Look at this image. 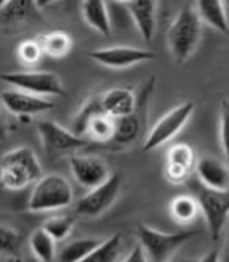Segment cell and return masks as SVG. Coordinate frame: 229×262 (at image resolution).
Returning <instances> with one entry per match:
<instances>
[{"label": "cell", "mask_w": 229, "mask_h": 262, "mask_svg": "<svg viewBox=\"0 0 229 262\" xmlns=\"http://www.w3.org/2000/svg\"><path fill=\"white\" fill-rule=\"evenodd\" d=\"M74 202L69 180L61 174H46L33 185L28 199V211L43 213L67 208Z\"/></svg>", "instance_id": "3957f363"}, {"label": "cell", "mask_w": 229, "mask_h": 262, "mask_svg": "<svg viewBox=\"0 0 229 262\" xmlns=\"http://www.w3.org/2000/svg\"><path fill=\"white\" fill-rule=\"evenodd\" d=\"M193 112H195V103L192 100L178 103L175 108L167 112L151 128L149 133H147V136L144 139V144H143V149L154 151V149H157V147H161L162 144H166L167 141H170V139L187 125V121L190 120Z\"/></svg>", "instance_id": "52a82bcc"}, {"label": "cell", "mask_w": 229, "mask_h": 262, "mask_svg": "<svg viewBox=\"0 0 229 262\" xmlns=\"http://www.w3.org/2000/svg\"><path fill=\"white\" fill-rule=\"evenodd\" d=\"M102 243V237H77V239H72L62 246V249L57 254V259L59 262H84Z\"/></svg>", "instance_id": "d6986e66"}, {"label": "cell", "mask_w": 229, "mask_h": 262, "mask_svg": "<svg viewBox=\"0 0 229 262\" xmlns=\"http://www.w3.org/2000/svg\"><path fill=\"white\" fill-rule=\"evenodd\" d=\"M121 249V233H114L90 254L84 262H117Z\"/></svg>", "instance_id": "4316f807"}, {"label": "cell", "mask_w": 229, "mask_h": 262, "mask_svg": "<svg viewBox=\"0 0 229 262\" xmlns=\"http://www.w3.org/2000/svg\"><path fill=\"white\" fill-rule=\"evenodd\" d=\"M123 187L121 174H111V177L105 184L88 190L82 199L76 203V211L80 216L97 218L108 211L113 203L118 200Z\"/></svg>", "instance_id": "ba28073f"}, {"label": "cell", "mask_w": 229, "mask_h": 262, "mask_svg": "<svg viewBox=\"0 0 229 262\" xmlns=\"http://www.w3.org/2000/svg\"><path fill=\"white\" fill-rule=\"evenodd\" d=\"M219 143L229 166V98H223L219 106Z\"/></svg>", "instance_id": "f546056e"}, {"label": "cell", "mask_w": 229, "mask_h": 262, "mask_svg": "<svg viewBox=\"0 0 229 262\" xmlns=\"http://www.w3.org/2000/svg\"><path fill=\"white\" fill-rule=\"evenodd\" d=\"M69 166L74 179L88 190L105 184L111 177L108 164L97 156L72 154L69 158Z\"/></svg>", "instance_id": "7c38bea8"}, {"label": "cell", "mask_w": 229, "mask_h": 262, "mask_svg": "<svg viewBox=\"0 0 229 262\" xmlns=\"http://www.w3.org/2000/svg\"><path fill=\"white\" fill-rule=\"evenodd\" d=\"M121 262H149V259H147L144 249L141 248V244L138 243L134 248L126 254V257Z\"/></svg>", "instance_id": "d6a6232c"}, {"label": "cell", "mask_w": 229, "mask_h": 262, "mask_svg": "<svg viewBox=\"0 0 229 262\" xmlns=\"http://www.w3.org/2000/svg\"><path fill=\"white\" fill-rule=\"evenodd\" d=\"M0 177L4 187L8 190H21L35 185L43 177V167L31 147L20 146L4 154Z\"/></svg>", "instance_id": "7a4b0ae2"}, {"label": "cell", "mask_w": 229, "mask_h": 262, "mask_svg": "<svg viewBox=\"0 0 229 262\" xmlns=\"http://www.w3.org/2000/svg\"><path fill=\"white\" fill-rule=\"evenodd\" d=\"M155 84V77L152 76L149 82L143 87L141 94L138 97V106L134 113L128 115L125 118H118L114 120V136L113 141L120 144V146H129L136 143V139L141 136L143 128L146 125V108H147V102H149L151 92Z\"/></svg>", "instance_id": "30bf717a"}, {"label": "cell", "mask_w": 229, "mask_h": 262, "mask_svg": "<svg viewBox=\"0 0 229 262\" xmlns=\"http://www.w3.org/2000/svg\"><path fill=\"white\" fill-rule=\"evenodd\" d=\"M198 229H187L177 233H164L147 225L138 226V241L144 249L149 262H167L175 256V252L196 236Z\"/></svg>", "instance_id": "277c9868"}, {"label": "cell", "mask_w": 229, "mask_h": 262, "mask_svg": "<svg viewBox=\"0 0 229 262\" xmlns=\"http://www.w3.org/2000/svg\"><path fill=\"white\" fill-rule=\"evenodd\" d=\"M12 262H39V260L36 257H16V256H13Z\"/></svg>", "instance_id": "d590c367"}, {"label": "cell", "mask_w": 229, "mask_h": 262, "mask_svg": "<svg viewBox=\"0 0 229 262\" xmlns=\"http://www.w3.org/2000/svg\"><path fill=\"white\" fill-rule=\"evenodd\" d=\"M167 262H196V260H193V259H190V257H172V259L167 260Z\"/></svg>", "instance_id": "8d00e7d4"}, {"label": "cell", "mask_w": 229, "mask_h": 262, "mask_svg": "<svg viewBox=\"0 0 229 262\" xmlns=\"http://www.w3.org/2000/svg\"><path fill=\"white\" fill-rule=\"evenodd\" d=\"M106 7H108L111 27H118V28L129 27L133 18H131L128 2H106Z\"/></svg>", "instance_id": "4dcf8cb0"}, {"label": "cell", "mask_w": 229, "mask_h": 262, "mask_svg": "<svg viewBox=\"0 0 229 262\" xmlns=\"http://www.w3.org/2000/svg\"><path fill=\"white\" fill-rule=\"evenodd\" d=\"M203 21L195 5L185 4L178 8L175 18L167 30V49L177 64H184L190 59L201 39Z\"/></svg>", "instance_id": "6da1fadb"}, {"label": "cell", "mask_w": 229, "mask_h": 262, "mask_svg": "<svg viewBox=\"0 0 229 262\" xmlns=\"http://www.w3.org/2000/svg\"><path fill=\"white\" fill-rule=\"evenodd\" d=\"M196 262H221V254H219V249H213V251L207 252L201 259H198Z\"/></svg>", "instance_id": "836d02e7"}, {"label": "cell", "mask_w": 229, "mask_h": 262, "mask_svg": "<svg viewBox=\"0 0 229 262\" xmlns=\"http://www.w3.org/2000/svg\"><path fill=\"white\" fill-rule=\"evenodd\" d=\"M30 249L39 262H53L56 256V239L41 226L30 234Z\"/></svg>", "instance_id": "603a6c76"}, {"label": "cell", "mask_w": 229, "mask_h": 262, "mask_svg": "<svg viewBox=\"0 0 229 262\" xmlns=\"http://www.w3.org/2000/svg\"><path fill=\"white\" fill-rule=\"evenodd\" d=\"M2 103L15 117L28 118L35 115L46 113L54 108V103L44 97H38L18 89H8L2 92Z\"/></svg>", "instance_id": "4fadbf2b"}, {"label": "cell", "mask_w": 229, "mask_h": 262, "mask_svg": "<svg viewBox=\"0 0 229 262\" xmlns=\"http://www.w3.org/2000/svg\"><path fill=\"white\" fill-rule=\"evenodd\" d=\"M198 182L211 190H229V166L211 156H203L196 161Z\"/></svg>", "instance_id": "9a60e30c"}, {"label": "cell", "mask_w": 229, "mask_h": 262, "mask_svg": "<svg viewBox=\"0 0 229 262\" xmlns=\"http://www.w3.org/2000/svg\"><path fill=\"white\" fill-rule=\"evenodd\" d=\"M196 167V158L195 151L192 146L185 143H178L172 146L167 152V161H166V179L170 184L180 185L188 180L190 174Z\"/></svg>", "instance_id": "5bb4252c"}, {"label": "cell", "mask_w": 229, "mask_h": 262, "mask_svg": "<svg viewBox=\"0 0 229 262\" xmlns=\"http://www.w3.org/2000/svg\"><path fill=\"white\" fill-rule=\"evenodd\" d=\"M128 8L133 18L134 27L138 28L139 35L146 41H151L155 35V25H157V4L151 0H134L128 2Z\"/></svg>", "instance_id": "e0dca14e"}, {"label": "cell", "mask_w": 229, "mask_h": 262, "mask_svg": "<svg viewBox=\"0 0 229 262\" xmlns=\"http://www.w3.org/2000/svg\"><path fill=\"white\" fill-rule=\"evenodd\" d=\"M195 8L203 23L210 25L213 30L223 33V35H227L229 18H227L224 4L215 2V0H200V2L195 4Z\"/></svg>", "instance_id": "ac0fdd59"}, {"label": "cell", "mask_w": 229, "mask_h": 262, "mask_svg": "<svg viewBox=\"0 0 229 262\" xmlns=\"http://www.w3.org/2000/svg\"><path fill=\"white\" fill-rule=\"evenodd\" d=\"M38 133L44 151L51 156H72V152L82 149L90 143L88 139L76 135L72 129H65L62 125L51 120H41L38 123Z\"/></svg>", "instance_id": "9c48e42d"}, {"label": "cell", "mask_w": 229, "mask_h": 262, "mask_svg": "<svg viewBox=\"0 0 229 262\" xmlns=\"http://www.w3.org/2000/svg\"><path fill=\"white\" fill-rule=\"evenodd\" d=\"M38 5L33 2H25V0H7L0 4V20L4 27H12V25L21 23L30 20L35 15V8Z\"/></svg>", "instance_id": "44dd1931"}, {"label": "cell", "mask_w": 229, "mask_h": 262, "mask_svg": "<svg viewBox=\"0 0 229 262\" xmlns=\"http://www.w3.org/2000/svg\"><path fill=\"white\" fill-rule=\"evenodd\" d=\"M74 225H76V220L71 215H54L51 218H48L43 228L51 234L56 241H62L65 239L74 229Z\"/></svg>", "instance_id": "83f0119b"}, {"label": "cell", "mask_w": 229, "mask_h": 262, "mask_svg": "<svg viewBox=\"0 0 229 262\" xmlns=\"http://www.w3.org/2000/svg\"><path fill=\"white\" fill-rule=\"evenodd\" d=\"M39 39H41V45H43L44 53L53 57H64V56H67L72 49L71 35H67V33L61 30L48 33V35L41 36Z\"/></svg>", "instance_id": "484cf974"}, {"label": "cell", "mask_w": 229, "mask_h": 262, "mask_svg": "<svg viewBox=\"0 0 229 262\" xmlns=\"http://www.w3.org/2000/svg\"><path fill=\"white\" fill-rule=\"evenodd\" d=\"M169 213L177 223L190 225L196 220L198 213H201V210L193 195H177L175 199L169 203Z\"/></svg>", "instance_id": "7402d4cb"}, {"label": "cell", "mask_w": 229, "mask_h": 262, "mask_svg": "<svg viewBox=\"0 0 229 262\" xmlns=\"http://www.w3.org/2000/svg\"><path fill=\"white\" fill-rule=\"evenodd\" d=\"M2 80L5 84H10L12 89H18L23 92H28L38 97L53 95L64 97L65 90L59 79V76L49 71H15L4 72Z\"/></svg>", "instance_id": "8992f818"}, {"label": "cell", "mask_w": 229, "mask_h": 262, "mask_svg": "<svg viewBox=\"0 0 229 262\" xmlns=\"http://www.w3.org/2000/svg\"><path fill=\"white\" fill-rule=\"evenodd\" d=\"M100 113H105L103 112V106H102V100H100V95H92L88 97L87 100L82 103L80 110L77 112V115L74 117V121H72V131L76 135L84 138L85 135V129H87V125L90 123L94 117ZM87 139V138H85Z\"/></svg>", "instance_id": "d4e9b609"}, {"label": "cell", "mask_w": 229, "mask_h": 262, "mask_svg": "<svg viewBox=\"0 0 229 262\" xmlns=\"http://www.w3.org/2000/svg\"><path fill=\"white\" fill-rule=\"evenodd\" d=\"M113 136H114V118L108 117L106 113H100L90 120L84 135V138H87L88 141H95V143L113 141Z\"/></svg>", "instance_id": "cb8c5ba5"}, {"label": "cell", "mask_w": 229, "mask_h": 262, "mask_svg": "<svg viewBox=\"0 0 229 262\" xmlns=\"http://www.w3.org/2000/svg\"><path fill=\"white\" fill-rule=\"evenodd\" d=\"M229 223V221H227ZM221 254V262H229V228L226 231V239H224V244H223V249L219 251Z\"/></svg>", "instance_id": "e575fe53"}, {"label": "cell", "mask_w": 229, "mask_h": 262, "mask_svg": "<svg viewBox=\"0 0 229 262\" xmlns=\"http://www.w3.org/2000/svg\"><path fill=\"white\" fill-rule=\"evenodd\" d=\"M44 54L41 39H27L20 43L18 49H16V56L21 64L25 66H35L41 61V57Z\"/></svg>", "instance_id": "f1b7e54d"}, {"label": "cell", "mask_w": 229, "mask_h": 262, "mask_svg": "<svg viewBox=\"0 0 229 262\" xmlns=\"http://www.w3.org/2000/svg\"><path fill=\"white\" fill-rule=\"evenodd\" d=\"M192 192L200 205L213 241H219L229 221V190H211L195 182L192 184Z\"/></svg>", "instance_id": "5b68a950"}, {"label": "cell", "mask_w": 229, "mask_h": 262, "mask_svg": "<svg viewBox=\"0 0 229 262\" xmlns=\"http://www.w3.org/2000/svg\"><path fill=\"white\" fill-rule=\"evenodd\" d=\"M88 57L100 66H105V68L126 69L141 62L154 61L155 54L149 51V49H141L133 46H110V48L95 49V51L88 54Z\"/></svg>", "instance_id": "8fae6325"}, {"label": "cell", "mask_w": 229, "mask_h": 262, "mask_svg": "<svg viewBox=\"0 0 229 262\" xmlns=\"http://www.w3.org/2000/svg\"><path fill=\"white\" fill-rule=\"evenodd\" d=\"M80 12L90 28L103 36H110L113 27L110 21V13L106 2H82Z\"/></svg>", "instance_id": "ffe728a7"}, {"label": "cell", "mask_w": 229, "mask_h": 262, "mask_svg": "<svg viewBox=\"0 0 229 262\" xmlns=\"http://www.w3.org/2000/svg\"><path fill=\"white\" fill-rule=\"evenodd\" d=\"M0 248L5 254H10V256H16V251L20 248V234L16 229L2 225L0 229Z\"/></svg>", "instance_id": "1f68e13d"}, {"label": "cell", "mask_w": 229, "mask_h": 262, "mask_svg": "<svg viewBox=\"0 0 229 262\" xmlns=\"http://www.w3.org/2000/svg\"><path fill=\"white\" fill-rule=\"evenodd\" d=\"M100 100L103 112L114 120L134 113L138 106V97L129 87H113L100 95Z\"/></svg>", "instance_id": "2e32d148"}]
</instances>
